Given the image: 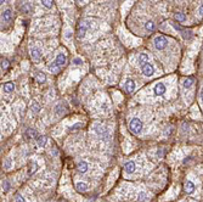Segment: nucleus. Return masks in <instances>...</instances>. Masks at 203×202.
I'll list each match as a JSON object with an SVG mask.
<instances>
[{
  "mask_svg": "<svg viewBox=\"0 0 203 202\" xmlns=\"http://www.w3.org/2000/svg\"><path fill=\"white\" fill-rule=\"evenodd\" d=\"M142 127H144V124L140 118H132L130 123H129V129L134 134H140L142 130Z\"/></svg>",
  "mask_w": 203,
  "mask_h": 202,
  "instance_id": "obj_1",
  "label": "nucleus"
},
{
  "mask_svg": "<svg viewBox=\"0 0 203 202\" xmlns=\"http://www.w3.org/2000/svg\"><path fill=\"white\" fill-rule=\"evenodd\" d=\"M153 44H155V47L157 50H163L168 45V39L163 35H157L153 40Z\"/></svg>",
  "mask_w": 203,
  "mask_h": 202,
  "instance_id": "obj_2",
  "label": "nucleus"
},
{
  "mask_svg": "<svg viewBox=\"0 0 203 202\" xmlns=\"http://www.w3.org/2000/svg\"><path fill=\"white\" fill-rule=\"evenodd\" d=\"M90 27H91V22L89 20H83L79 23V27H78V38H83L86 33V30Z\"/></svg>",
  "mask_w": 203,
  "mask_h": 202,
  "instance_id": "obj_3",
  "label": "nucleus"
},
{
  "mask_svg": "<svg viewBox=\"0 0 203 202\" xmlns=\"http://www.w3.org/2000/svg\"><path fill=\"white\" fill-rule=\"evenodd\" d=\"M166 90H167L166 84L162 83V82H159V83L156 84L155 89H153V93H155V95H157V96H162V95L166 93Z\"/></svg>",
  "mask_w": 203,
  "mask_h": 202,
  "instance_id": "obj_4",
  "label": "nucleus"
},
{
  "mask_svg": "<svg viewBox=\"0 0 203 202\" xmlns=\"http://www.w3.org/2000/svg\"><path fill=\"white\" fill-rule=\"evenodd\" d=\"M141 71H142V74H144V76L151 77L153 73H155V67H153L151 63H147L146 66H144V67L141 68Z\"/></svg>",
  "mask_w": 203,
  "mask_h": 202,
  "instance_id": "obj_5",
  "label": "nucleus"
},
{
  "mask_svg": "<svg viewBox=\"0 0 203 202\" xmlns=\"http://www.w3.org/2000/svg\"><path fill=\"white\" fill-rule=\"evenodd\" d=\"M30 56H32V60L34 62H39L40 59H42V52L38 47H32L30 49Z\"/></svg>",
  "mask_w": 203,
  "mask_h": 202,
  "instance_id": "obj_6",
  "label": "nucleus"
},
{
  "mask_svg": "<svg viewBox=\"0 0 203 202\" xmlns=\"http://www.w3.org/2000/svg\"><path fill=\"white\" fill-rule=\"evenodd\" d=\"M124 169H125V172L128 174H132L135 172V169H136V164L134 161H128V162H125L124 164Z\"/></svg>",
  "mask_w": 203,
  "mask_h": 202,
  "instance_id": "obj_7",
  "label": "nucleus"
},
{
  "mask_svg": "<svg viewBox=\"0 0 203 202\" xmlns=\"http://www.w3.org/2000/svg\"><path fill=\"white\" fill-rule=\"evenodd\" d=\"M137 62H139V66L142 68L144 66H146V64L149 63V56L146 55V54H144V52L139 54V57H137Z\"/></svg>",
  "mask_w": 203,
  "mask_h": 202,
  "instance_id": "obj_8",
  "label": "nucleus"
},
{
  "mask_svg": "<svg viewBox=\"0 0 203 202\" xmlns=\"http://www.w3.org/2000/svg\"><path fill=\"white\" fill-rule=\"evenodd\" d=\"M66 60H67V57H66V55L64 54H59L57 56H56V60H55V63L57 64V66L61 68L62 66H64L66 64Z\"/></svg>",
  "mask_w": 203,
  "mask_h": 202,
  "instance_id": "obj_9",
  "label": "nucleus"
},
{
  "mask_svg": "<svg viewBox=\"0 0 203 202\" xmlns=\"http://www.w3.org/2000/svg\"><path fill=\"white\" fill-rule=\"evenodd\" d=\"M124 89L128 93H133L134 89H135V82L133 79H128L125 82V84H124Z\"/></svg>",
  "mask_w": 203,
  "mask_h": 202,
  "instance_id": "obj_10",
  "label": "nucleus"
},
{
  "mask_svg": "<svg viewBox=\"0 0 203 202\" xmlns=\"http://www.w3.org/2000/svg\"><path fill=\"white\" fill-rule=\"evenodd\" d=\"M3 90H4V93H6V94L12 93V91L15 90V84H13L12 82H7V83H5V84L3 85Z\"/></svg>",
  "mask_w": 203,
  "mask_h": 202,
  "instance_id": "obj_11",
  "label": "nucleus"
},
{
  "mask_svg": "<svg viewBox=\"0 0 203 202\" xmlns=\"http://www.w3.org/2000/svg\"><path fill=\"white\" fill-rule=\"evenodd\" d=\"M1 18H3V21H5V22L11 21V18H12V11H11L10 9H6L5 11H3Z\"/></svg>",
  "mask_w": 203,
  "mask_h": 202,
  "instance_id": "obj_12",
  "label": "nucleus"
},
{
  "mask_svg": "<svg viewBox=\"0 0 203 202\" xmlns=\"http://www.w3.org/2000/svg\"><path fill=\"white\" fill-rule=\"evenodd\" d=\"M26 138H34V139H38L39 138V135H38V132L35 130V129H32V128H29V129H27V132H26Z\"/></svg>",
  "mask_w": 203,
  "mask_h": 202,
  "instance_id": "obj_13",
  "label": "nucleus"
},
{
  "mask_svg": "<svg viewBox=\"0 0 203 202\" xmlns=\"http://www.w3.org/2000/svg\"><path fill=\"white\" fill-rule=\"evenodd\" d=\"M195 83V78L193 77H189V78H186L184 79V82H182V86L185 89H190Z\"/></svg>",
  "mask_w": 203,
  "mask_h": 202,
  "instance_id": "obj_14",
  "label": "nucleus"
},
{
  "mask_svg": "<svg viewBox=\"0 0 203 202\" xmlns=\"http://www.w3.org/2000/svg\"><path fill=\"white\" fill-rule=\"evenodd\" d=\"M88 169H89V164L85 162V161H82V162L78 163V171L80 173H86Z\"/></svg>",
  "mask_w": 203,
  "mask_h": 202,
  "instance_id": "obj_15",
  "label": "nucleus"
},
{
  "mask_svg": "<svg viewBox=\"0 0 203 202\" xmlns=\"http://www.w3.org/2000/svg\"><path fill=\"white\" fill-rule=\"evenodd\" d=\"M185 191L187 192V193H192L195 191V184L190 180H187L185 183Z\"/></svg>",
  "mask_w": 203,
  "mask_h": 202,
  "instance_id": "obj_16",
  "label": "nucleus"
},
{
  "mask_svg": "<svg viewBox=\"0 0 203 202\" xmlns=\"http://www.w3.org/2000/svg\"><path fill=\"white\" fill-rule=\"evenodd\" d=\"M76 186H77V190L80 191V192H85V191L88 190V184H86V183H83V181L77 183Z\"/></svg>",
  "mask_w": 203,
  "mask_h": 202,
  "instance_id": "obj_17",
  "label": "nucleus"
},
{
  "mask_svg": "<svg viewBox=\"0 0 203 202\" xmlns=\"http://www.w3.org/2000/svg\"><path fill=\"white\" fill-rule=\"evenodd\" d=\"M95 132L99 135H105V134H107V129L102 125H95Z\"/></svg>",
  "mask_w": 203,
  "mask_h": 202,
  "instance_id": "obj_18",
  "label": "nucleus"
},
{
  "mask_svg": "<svg viewBox=\"0 0 203 202\" xmlns=\"http://www.w3.org/2000/svg\"><path fill=\"white\" fill-rule=\"evenodd\" d=\"M145 29L149 30V32H152L153 29H155V22H153V21H147L145 23Z\"/></svg>",
  "mask_w": 203,
  "mask_h": 202,
  "instance_id": "obj_19",
  "label": "nucleus"
},
{
  "mask_svg": "<svg viewBox=\"0 0 203 202\" xmlns=\"http://www.w3.org/2000/svg\"><path fill=\"white\" fill-rule=\"evenodd\" d=\"M46 141H47L46 136H39V138H38V146L39 147H44L46 145Z\"/></svg>",
  "mask_w": 203,
  "mask_h": 202,
  "instance_id": "obj_20",
  "label": "nucleus"
},
{
  "mask_svg": "<svg viewBox=\"0 0 203 202\" xmlns=\"http://www.w3.org/2000/svg\"><path fill=\"white\" fill-rule=\"evenodd\" d=\"M32 9H33V6H32V4L30 3H24L23 5H22V11L23 12H29V11H32Z\"/></svg>",
  "mask_w": 203,
  "mask_h": 202,
  "instance_id": "obj_21",
  "label": "nucleus"
},
{
  "mask_svg": "<svg viewBox=\"0 0 203 202\" xmlns=\"http://www.w3.org/2000/svg\"><path fill=\"white\" fill-rule=\"evenodd\" d=\"M35 78H37V80H38L39 83H45V80H46L45 74H44V73H42V72H39V73L35 76Z\"/></svg>",
  "mask_w": 203,
  "mask_h": 202,
  "instance_id": "obj_22",
  "label": "nucleus"
},
{
  "mask_svg": "<svg viewBox=\"0 0 203 202\" xmlns=\"http://www.w3.org/2000/svg\"><path fill=\"white\" fill-rule=\"evenodd\" d=\"M175 20L179 21V22H184L186 20V16L182 13V12H176L175 13Z\"/></svg>",
  "mask_w": 203,
  "mask_h": 202,
  "instance_id": "obj_23",
  "label": "nucleus"
},
{
  "mask_svg": "<svg viewBox=\"0 0 203 202\" xmlns=\"http://www.w3.org/2000/svg\"><path fill=\"white\" fill-rule=\"evenodd\" d=\"M146 200H147V193L146 192H140L139 196H137V202H145Z\"/></svg>",
  "mask_w": 203,
  "mask_h": 202,
  "instance_id": "obj_24",
  "label": "nucleus"
},
{
  "mask_svg": "<svg viewBox=\"0 0 203 202\" xmlns=\"http://www.w3.org/2000/svg\"><path fill=\"white\" fill-rule=\"evenodd\" d=\"M29 166H30V167H29L28 174H33V173L37 171V168H38V167H37V163H35V162H30V163H29Z\"/></svg>",
  "mask_w": 203,
  "mask_h": 202,
  "instance_id": "obj_25",
  "label": "nucleus"
},
{
  "mask_svg": "<svg viewBox=\"0 0 203 202\" xmlns=\"http://www.w3.org/2000/svg\"><path fill=\"white\" fill-rule=\"evenodd\" d=\"M49 68H50V72H52V73H57V72H59V66H57V64H56L55 62L54 63H51L50 64V66H49Z\"/></svg>",
  "mask_w": 203,
  "mask_h": 202,
  "instance_id": "obj_26",
  "label": "nucleus"
},
{
  "mask_svg": "<svg viewBox=\"0 0 203 202\" xmlns=\"http://www.w3.org/2000/svg\"><path fill=\"white\" fill-rule=\"evenodd\" d=\"M9 66H10V62L7 61V60H1V69H7L9 68Z\"/></svg>",
  "mask_w": 203,
  "mask_h": 202,
  "instance_id": "obj_27",
  "label": "nucleus"
},
{
  "mask_svg": "<svg viewBox=\"0 0 203 202\" xmlns=\"http://www.w3.org/2000/svg\"><path fill=\"white\" fill-rule=\"evenodd\" d=\"M42 4H43L45 7H47V9H50V7H52V5H54V3L50 1V0H43Z\"/></svg>",
  "mask_w": 203,
  "mask_h": 202,
  "instance_id": "obj_28",
  "label": "nucleus"
},
{
  "mask_svg": "<svg viewBox=\"0 0 203 202\" xmlns=\"http://www.w3.org/2000/svg\"><path fill=\"white\" fill-rule=\"evenodd\" d=\"M32 110H33V112H35V113H38L39 110H40L39 103H37V102H33V103H32Z\"/></svg>",
  "mask_w": 203,
  "mask_h": 202,
  "instance_id": "obj_29",
  "label": "nucleus"
},
{
  "mask_svg": "<svg viewBox=\"0 0 203 202\" xmlns=\"http://www.w3.org/2000/svg\"><path fill=\"white\" fill-rule=\"evenodd\" d=\"M3 185H4V191H9V188H10L9 181H3Z\"/></svg>",
  "mask_w": 203,
  "mask_h": 202,
  "instance_id": "obj_30",
  "label": "nucleus"
},
{
  "mask_svg": "<svg viewBox=\"0 0 203 202\" xmlns=\"http://www.w3.org/2000/svg\"><path fill=\"white\" fill-rule=\"evenodd\" d=\"M16 202H26V200H24V197H22L21 195H17L16 196Z\"/></svg>",
  "mask_w": 203,
  "mask_h": 202,
  "instance_id": "obj_31",
  "label": "nucleus"
},
{
  "mask_svg": "<svg viewBox=\"0 0 203 202\" xmlns=\"http://www.w3.org/2000/svg\"><path fill=\"white\" fill-rule=\"evenodd\" d=\"M10 162H11L10 158H7V159H6V162H5V167H6V168H10Z\"/></svg>",
  "mask_w": 203,
  "mask_h": 202,
  "instance_id": "obj_32",
  "label": "nucleus"
},
{
  "mask_svg": "<svg viewBox=\"0 0 203 202\" xmlns=\"http://www.w3.org/2000/svg\"><path fill=\"white\" fill-rule=\"evenodd\" d=\"M198 13H199V16H203V5H201V6H199V9H198Z\"/></svg>",
  "mask_w": 203,
  "mask_h": 202,
  "instance_id": "obj_33",
  "label": "nucleus"
},
{
  "mask_svg": "<svg viewBox=\"0 0 203 202\" xmlns=\"http://www.w3.org/2000/svg\"><path fill=\"white\" fill-rule=\"evenodd\" d=\"M73 63H76V64H80V63H82V60H80V59H76L74 61H73Z\"/></svg>",
  "mask_w": 203,
  "mask_h": 202,
  "instance_id": "obj_34",
  "label": "nucleus"
},
{
  "mask_svg": "<svg viewBox=\"0 0 203 202\" xmlns=\"http://www.w3.org/2000/svg\"><path fill=\"white\" fill-rule=\"evenodd\" d=\"M201 100L203 102V88H202V90H201Z\"/></svg>",
  "mask_w": 203,
  "mask_h": 202,
  "instance_id": "obj_35",
  "label": "nucleus"
}]
</instances>
